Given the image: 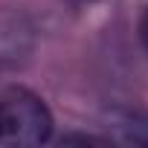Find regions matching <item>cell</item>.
<instances>
[{"mask_svg":"<svg viewBox=\"0 0 148 148\" xmlns=\"http://www.w3.org/2000/svg\"><path fill=\"white\" fill-rule=\"evenodd\" d=\"M73 3H84V0H73Z\"/></svg>","mask_w":148,"mask_h":148,"instance_id":"obj_3","label":"cell"},{"mask_svg":"<svg viewBox=\"0 0 148 148\" xmlns=\"http://www.w3.org/2000/svg\"><path fill=\"white\" fill-rule=\"evenodd\" d=\"M52 136V116L41 96L26 87L0 90V145H44Z\"/></svg>","mask_w":148,"mask_h":148,"instance_id":"obj_1","label":"cell"},{"mask_svg":"<svg viewBox=\"0 0 148 148\" xmlns=\"http://www.w3.org/2000/svg\"><path fill=\"white\" fill-rule=\"evenodd\" d=\"M139 35H142V44L148 47V6L142 12V21H139Z\"/></svg>","mask_w":148,"mask_h":148,"instance_id":"obj_2","label":"cell"}]
</instances>
